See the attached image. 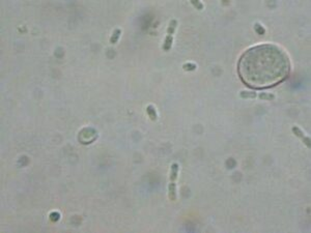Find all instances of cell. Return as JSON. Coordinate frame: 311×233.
<instances>
[{"instance_id": "1", "label": "cell", "mask_w": 311, "mask_h": 233, "mask_svg": "<svg viewBox=\"0 0 311 233\" xmlns=\"http://www.w3.org/2000/svg\"><path fill=\"white\" fill-rule=\"evenodd\" d=\"M238 73L242 80L251 87H271L288 76L289 59L285 52L275 45H259L242 55Z\"/></svg>"}, {"instance_id": "2", "label": "cell", "mask_w": 311, "mask_h": 233, "mask_svg": "<svg viewBox=\"0 0 311 233\" xmlns=\"http://www.w3.org/2000/svg\"><path fill=\"white\" fill-rule=\"evenodd\" d=\"M179 174V165L176 163L171 165L170 168V181H169V198L170 200H176V178Z\"/></svg>"}, {"instance_id": "3", "label": "cell", "mask_w": 311, "mask_h": 233, "mask_svg": "<svg viewBox=\"0 0 311 233\" xmlns=\"http://www.w3.org/2000/svg\"><path fill=\"white\" fill-rule=\"evenodd\" d=\"M176 25H177L176 20H172V21H170V24H169V27L167 29V37H166L165 42H164V45H163L164 51L167 52L171 49L172 42H173V33H174L175 29H176Z\"/></svg>"}, {"instance_id": "4", "label": "cell", "mask_w": 311, "mask_h": 233, "mask_svg": "<svg viewBox=\"0 0 311 233\" xmlns=\"http://www.w3.org/2000/svg\"><path fill=\"white\" fill-rule=\"evenodd\" d=\"M292 133L295 134V136L299 137L300 139L302 140V142H303L304 144H306V146H307V147H310V138L307 137V136H305V134H304V133L302 132L301 130H300L298 126H292Z\"/></svg>"}, {"instance_id": "5", "label": "cell", "mask_w": 311, "mask_h": 233, "mask_svg": "<svg viewBox=\"0 0 311 233\" xmlns=\"http://www.w3.org/2000/svg\"><path fill=\"white\" fill-rule=\"evenodd\" d=\"M146 112H147L148 116L150 117V119L152 120H157V113H156V109L154 107H153L152 105L147 106V108H146Z\"/></svg>"}, {"instance_id": "6", "label": "cell", "mask_w": 311, "mask_h": 233, "mask_svg": "<svg viewBox=\"0 0 311 233\" xmlns=\"http://www.w3.org/2000/svg\"><path fill=\"white\" fill-rule=\"evenodd\" d=\"M258 94L253 91H242L241 92V98L243 99H255L257 98Z\"/></svg>"}, {"instance_id": "7", "label": "cell", "mask_w": 311, "mask_h": 233, "mask_svg": "<svg viewBox=\"0 0 311 233\" xmlns=\"http://www.w3.org/2000/svg\"><path fill=\"white\" fill-rule=\"evenodd\" d=\"M120 29H115V30L113 31V34H112V37H110V44H116L117 40H118L119 37H120Z\"/></svg>"}, {"instance_id": "8", "label": "cell", "mask_w": 311, "mask_h": 233, "mask_svg": "<svg viewBox=\"0 0 311 233\" xmlns=\"http://www.w3.org/2000/svg\"><path fill=\"white\" fill-rule=\"evenodd\" d=\"M258 98L261 99H265V101H272V99H275L274 94L271 93H265V92H261V93L258 94Z\"/></svg>"}, {"instance_id": "9", "label": "cell", "mask_w": 311, "mask_h": 233, "mask_svg": "<svg viewBox=\"0 0 311 233\" xmlns=\"http://www.w3.org/2000/svg\"><path fill=\"white\" fill-rule=\"evenodd\" d=\"M184 69H186V71H194V69H196V65L195 64H185Z\"/></svg>"}, {"instance_id": "10", "label": "cell", "mask_w": 311, "mask_h": 233, "mask_svg": "<svg viewBox=\"0 0 311 233\" xmlns=\"http://www.w3.org/2000/svg\"><path fill=\"white\" fill-rule=\"evenodd\" d=\"M192 3L194 4L196 7L199 8V10H202V7H203V5H202V4L200 3V2H198V1H197V2H196V1H192Z\"/></svg>"}]
</instances>
